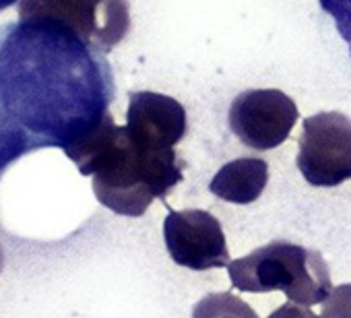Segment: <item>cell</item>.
Listing matches in <instances>:
<instances>
[{
  "instance_id": "7",
  "label": "cell",
  "mask_w": 351,
  "mask_h": 318,
  "mask_svg": "<svg viewBox=\"0 0 351 318\" xmlns=\"http://www.w3.org/2000/svg\"><path fill=\"white\" fill-rule=\"evenodd\" d=\"M163 240L171 260L180 267L207 271L230 265L223 228L207 211H169L163 221Z\"/></svg>"
},
{
  "instance_id": "14",
  "label": "cell",
  "mask_w": 351,
  "mask_h": 318,
  "mask_svg": "<svg viewBox=\"0 0 351 318\" xmlns=\"http://www.w3.org/2000/svg\"><path fill=\"white\" fill-rule=\"evenodd\" d=\"M13 5H19V0H0V13L7 11V9H11Z\"/></svg>"
},
{
  "instance_id": "15",
  "label": "cell",
  "mask_w": 351,
  "mask_h": 318,
  "mask_svg": "<svg viewBox=\"0 0 351 318\" xmlns=\"http://www.w3.org/2000/svg\"><path fill=\"white\" fill-rule=\"evenodd\" d=\"M3 267H5V252L0 248V273H3Z\"/></svg>"
},
{
  "instance_id": "8",
  "label": "cell",
  "mask_w": 351,
  "mask_h": 318,
  "mask_svg": "<svg viewBox=\"0 0 351 318\" xmlns=\"http://www.w3.org/2000/svg\"><path fill=\"white\" fill-rule=\"evenodd\" d=\"M186 110L167 95L155 91H134L128 95L126 130L130 138L151 151H167L186 134Z\"/></svg>"
},
{
  "instance_id": "3",
  "label": "cell",
  "mask_w": 351,
  "mask_h": 318,
  "mask_svg": "<svg viewBox=\"0 0 351 318\" xmlns=\"http://www.w3.org/2000/svg\"><path fill=\"white\" fill-rule=\"evenodd\" d=\"M230 281L248 293L283 291L289 302L314 306L330 291V271L320 252L293 242L273 240L228 265Z\"/></svg>"
},
{
  "instance_id": "9",
  "label": "cell",
  "mask_w": 351,
  "mask_h": 318,
  "mask_svg": "<svg viewBox=\"0 0 351 318\" xmlns=\"http://www.w3.org/2000/svg\"><path fill=\"white\" fill-rule=\"evenodd\" d=\"M269 166L261 157H240L226 164L211 180L209 191L234 205L254 203L267 188Z\"/></svg>"
},
{
  "instance_id": "6",
  "label": "cell",
  "mask_w": 351,
  "mask_h": 318,
  "mask_svg": "<svg viewBox=\"0 0 351 318\" xmlns=\"http://www.w3.org/2000/svg\"><path fill=\"white\" fill-rule=\"evenodd\" d=\"M228 120L242 145L254 151H271L291 134L298 122V106L279 89H248L232 101Z\"/></svg>"
},
{
  "instance_id": "13",
  "label": "cell",
  "mask_w": 351,
  "mask_h": 318,
  "mask_svg": "<svg viewBox=\"0 0 351 318\" xmlns=\"http://www.w3.org/2000/svg\"><path fill=\"white\" fill-rule=\"evenodd\" d=\"M267 318H318L312 310L300 306V304H293V302H287L283 306H279L271 316Z\"/></svg>"
},
{
  "instance_id": "12",
  "label": "cell",
  "mask_w": 351,
  "mask_h": 318,
  "mask_svg": "<svg viewBox=\"0 0 351 318\" xmlns=\"http://www.w3.org/2000/svg\"><path fill=\"white\" fill-rule=\"evenodd\" d=\"M320 318H351V283L332 287L330 295L324 299Z\"/></svg>"
},
{
  "instance_id": "4",
  "label": "cell",
  "mask_w": 351,
  "mask_h": 318,
  "mask_svg": "<svg viewBox=\"0 0 351 318\" xmlns=\"http://www.w3.org/2000/svg\"><path fill=\"white\" fill-rule=\"evenodd\" d=\"M19 21H46L77 34L93 50L112 52L130 32L128 0H19Z\"/></svg>"
},
{
  "instance_id": "1",
  "label": "cell",
  "mask_w": 351,
  "mask_h": 318,
  "mask_svg": "<svg viewBox=\"0 0 351 318\" xmlns=\"http://www.w3.org/2000/svg\"><path fill=\"white\" fill-rule=\"evenodd\" d=\"M116 97L106 54L46 21L0 25V178L17 159L83 140Z\"/></svg>"
},
{
  "instance_id": "10",
  "label": "cell",
  "mask_w": 351,
  "mask_h": 318,
  "mask_svg": "<svg viewBox=\"0 0 351 318\" xmlns=\"http://www.w3.org/2000/svg\"><path fill=\"white\" fill-rule=\"evenodd\" d=\"M193 318H258V314L230 291L209 293L195 304Z\"/></svg>"
},
{
  "instance_id": "11",
  "label": "cell",
  "mask_w": 351,
  "mask_h": 318,
  "mask_svg": "<svg viewBox=\"0 0 351 318\" xmlns=\"http://www.w3.org/2000/svg\"><path fill=\"white\" fill-rule=\"evenodd\" d=\"M320 7L335 19L337 32L347 42L351 54V0H320Z\"/></svg>"
},
{
  "instance_id": "2",
  "label": "cell",
  "mask_w": 351,
  "mask_h": 318,
  "mask_svg": "<svg viewBox=\"0 0 351 318\" xmlns=\"http://www.w3.org/2000/svg\"><path fill=\"white\" fill-rule=\"evenodd\" d=\"M64 153L83 176L93 178L95 199L124 217L145 215L155 199H165L184 178V162L178 153L136 145L112 114Z\"/></svg>"
},
{
  "instance_id": "5",
  "label": "cell",
  "mask_w": 351,
  "mask_h": 318,
  "mask_svg": "<svg viewBox=\"0 0 351 318\" xmlns=\"http://www.w3.org/2000/svg\"><path fill=\"white\" fill-rule=\"evenodd\" d=\"M298 170L312 186L351 180V120L341 112L308 116L298 140Z\"/></svg>"
}]
</instances>
